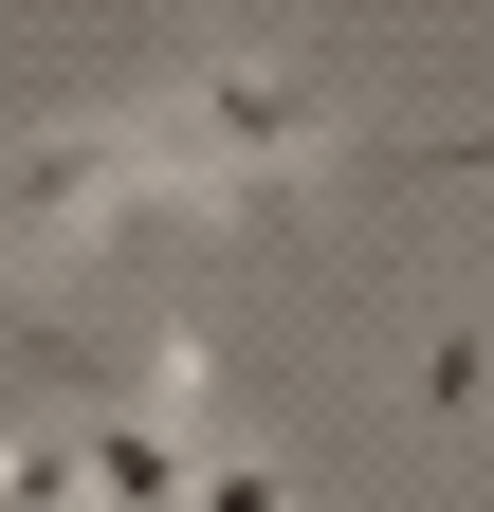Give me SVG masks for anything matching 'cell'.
Returning a JSON list of instances; mask_svg holds the SVG:
<instances>
[{
  "label": "cell",
  "mask_w": 494,
  "mask_h": 512,
  "mask_svg": "<svg viewBox=\"0 0 494 512\" xmlns=\"http://www.w3.org/2000/svg\"><path fill=\"white\" fill-rule=\"evenodd\" d=\"M421 403L476 421V403H494V348H476V330H440V348H421Z\"/></svg>",
  "instance_id": "cell-1"
},
{
  "label": "cell",
  "mask_w": 494,
  "mask_h": 512,
  "mask_svg": "<svg viewBox=\"0 0 494 512\" xmlns=\"http://www.w3.org/2000/svg\"><path fill=\"white\" fill-rule=\"evenodd\" d=\"M202 512H293V476H275V458H220V476H202Z\"/></svg>",
  "instance_id": "cell-2"
},
{
  "label": "cell",
  "mask_w": 494,
  "mask_h": 512,
  "mask_svg": "<svg viewBox=\"0 0 494 512\" xmlns=\"http://www.w3.org/2000/svg\"><path fill=\"white\" fill-rule=\"evenodd\" d=\"M421 165H494V128H458V147H421Z\"/></svg>",
  "instance_id": "cell-3"
}]
</instances>
